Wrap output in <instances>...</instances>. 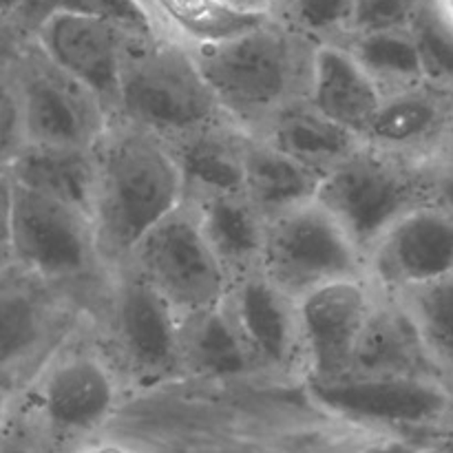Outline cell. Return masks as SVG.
Here are the masks:
<instances>
[{
    "instance_id": "obj_1",
    "label": "cell",
    "mask_w": 453,
    "mask_h": 453,
    "mask_svg": "<svg viewBox=\"0 0 453 453\" xmlns=\"http://www.w3.org/2000/svg\"><path fill=\"white\" fill-rule=\"evenodd\" d=\"M93 228L106 270L127 264L142 239L184 203V181L164 137L113 118L96 144Z\"/></svg>"
},
{
    "instance_id": "obj_2",
    "label": "cell",
    "mask_w": 453,
    "mask_h": 453,
    "mask_svg": "<svg viewBox=\"0 0 453 453\" xmlns=\"http://www.w3.org/2000/svg\"><path fill=\"white\" fill-rule=\"evenodd\" d=\"M3 401V410L16 411L49 451L73 453L111 427L127 388L93 336L87 312L34 379Z\"/></svg>"
},
{
    "instance_id": "obj_3",
    "label": "cell",
    "mask_w": 453,
    "mask_h": 453,
    "mask_svg": "<svg viewBox=\"0 0 453 453\" xmlns=\"http://www.w3.org/2000/svg\"><path fill=\"white\" fill-rule=\"evenodd\" d=\"M193 51L226 118L248 135H261L286 106L308 97L317 44L265 16Z\"/></svg>"
},
{
    "instance_id": "obj_4",
    "label": "cell",
    "mask_w": 453,
    "mask_h": 453,
    "mask_svg": "<svg viewBox=\"0 0 453 453\" xmlns=\"http://www.w3.org/2000/svg\"><path fill=\"white\" fill-rule=\"evenodd\" d=\"M3 264L75 296L87 310L109 277L87 212L7 177H3Z\"/></svg>"
},
{
    "instance_id": "obj_5",
    "label": "cell",
    "mask_w": 453,
    "mask_h": 453,
    "mask_svg": "<svg viewBox=\"0 0 453 453\" xmlns=\"http://www.w3.org/2000/svg\"><path fill=\"white\" fill-rule=\"evenodd\" d=\"M87 312L93 336L118 370L127 396L181 380V317L131 264L109 270Z\"/></svg>"
},
{
    "instance_id": "obj_6",
    "label": "cell",
    "mask_w": 453,
    "mask_h": 453,
    "mask_svg": "<svg viewBox=\"0 0 453 453\" xmlns=\"http://www.w3.org/2000/svg\"><path fill=\"white\" fill-rule=\"evenodd\" d=\"M115 118L175 140L228 119L190 44L157 31L133 34L122 62Z\"/></svg>"
},
{
    "instance_id": "obj_7",
    "label": "cell",
    "mask_w": 453,
    "mask_h": 453,
    "mask_svg": "<svg viewBox=\"0 0 453 453\" xmlns=\"http://www.w3.org/2000/svg\"><path fill=\"white\" fill-rule=\"evenodd\" d=\"M3 82L16 93L27 144L96 149L111 111L29 34H4Z\"/></svg>"
},
{
    "instance_id": "obj_8",
    "label": "cell",
    "mask_w": 453,
    "mask_h": 453,
    "mask_svg": "<svg viewBox=\"0 0 453 453\" xmlns=\"http://www.w3.org/2000/svg\"><path fill=\"white\" fill-rule=\"evenodd\" d=\"M326 411L376 432L420 442L453 441V383L429 374H349L305 383Z\"/></svg>"
},
{
    "instance_id": "obj_9",
    "label": "cell",
    "mask_w": 453,
    "mask_h": 453,
    "mask_svg": "<svg viewBox=\"0 0 453 453\" xmlns=\"http://www.w3.org/2000/svg\"><path fill=\"white\" fill-rule=\"evenodd\" d=\"M427 164L363 142L321 177L317 199L367 257L389 226L427 202Z\"/></svg>"
},
{
    "instance_id": "obj_10",
    "label": "cell",
    "mask_w": 453,
    "mask_h": 453,
    "mask_svg": "<svg viewBox=\"0 0 453 453\" xmlns=\"http://www.w3.org/2000/svg\"><path fill=\"white\" fill-rule=\"evenodd\" d=\"M261 270L295 299L326 283L370 277L367 257L319 199L268 219Z\"/></svg>"
},
{
    "instance_id": "obj_11",
    "label": "cell",
    "mask_w": 453,
    "mask_h": 453,
    "mask_svg": "<svg viewBox=\"0 0 453 453\" xmlns=\"http://www.w3.org/2000/svg\"><path fill=\"white\" fill-rule=\"evenodd\" d=\"M84 317L75 296L3 264V396L20 392Z\"/></svg>"
},
{
    "instance_id": "obj_12",
    "label": "cell",
    "mask_w": 453,
    "mask_h": 453,
    "mask_svg": "<svg viewBox=\"0 0 453 453\" xmlns=\"http://www.w3.org/2000/svg\"><path fill=\"white\" fill-rule=\"evenodd\" d=\"M127 264L153 283L180 317L221 303L230 290L228 273L208 243L190 202L159 221Z\"/></svg>"
},
{
    "instance_id": "obj_13",
    "label": "cell",
    "mask_w": 453,
    "mask_h": 453,
    "mask_svg": "<svg viewBox=\"0 0 453 453\" xmlns=\"http://www.w3.org/2000/svg\"><path fill=\"white\" fill-rule=\"evenodd\" d=\"M226 308L257 380L279 385L305 383L299 301L261 268L233 279Z\"/></svg>"
},
{
    "instance_id": "obj_14",
    "label": "cell",
    "mask_w": 453,
    "mask_h": 453,
    "mask_svg": "<svg viewBox=\"0 0 453 453\" xmlns=\"http://www.w3.org/2000/svg\"><path fill=\"white\" fill-rule=\"evenodd\" d=\"M379 295L370 277H358L326 283L296 299L305 383H330L352 374Z\"/></svg>"
},
{
    "instance_id": "obj_15",
    "label": "cell",
    "mask_w": 453,
    "mask_h": 453,
    "mask_svg": "<svg viewBox=\"0 0 453 453\" xmlns=\"http://www.w3.org/2000/svg\"><path fill=\"white\" fill-rule=\"evenodd\" d=\"M137 27L78 7L49 12L29 35L73 78L87 84L115 118L127 47Z\"/></svg>"
},
{
    "instance_id": "obj_16",
    "label": "cell",
    "mask_w": 453,
    "mask_h": 453,
    "mask_svg": "<svg viewBox=\"0 0 453 453\" xmlns=\"http://www.w3.org/2000/svg\"><path fill=\"white\" fill-rule=\"evenodd\" d=\"M367 268L385 295L453 274V217L432 203H420L374 243Z\"/></svg>"
},
{
    "instance_id": "obj_17",
    "label": "cell",
    "mask_w": 453,
    "mask_h": 453,
    "mask_svg": "<svg viewBox=\"0 0 453 453\" xmlns=\"http://www.w3.org/2000/svg\"><path fill=\"white\" fill-rule=\"evenodd\" d=\"M451 109V93L429 84L388 93L363 140L414 162H434L449 128Z\"/></svg>"
},
{
    "instance_id": "obj_18",
    "label": "cell",
    "mask_w": 453,
    "mask_h": 453,
    "mask_svg": "<svg viewBox=\"0 0 453 453\" xmlns=\"http://www.w3.org/2000/svg\"><path fill=\"white\" fill-rule=\"evenodd\" d=\"M246 137L230 119H217L168 140L184 181V202L243 193Z\"/></svg>"
},
{
    "instance_id": "obj_19",
    "label": "cell",
    "mask_w": 453,
    "mask_h": 453,
    "mask_svg": "<svg viewBox=\"0 0 453 453\" xmlns=\"http://www.w3.org/2000/svg\"><path fill=\"white\" fill-rule=\"evenodd\" d=\"M308 100L327 118L365 137L383 91L345 44H319L314 51Z\"/></svg>"
},
{
    "instance_id": "obj_20",
    "label": "cell",
    "mask_w": 453,
    "mask_h": 453,
    "mask_svg": "<svg viewBox=\"0 0 453 453\" xmlns=\"http://www.w3.org/2000/svg\"><path fill=\"white\" fill-rule=\"evenodd\" d=\"M3 177L80 208L93 219L97 181L96 149L25 144L12 157L3 159Z\"/></svg>"
},
{
    "instance_id": "obj_21",
    "label": "cell",
    "mask_w": 453,
    "mask_h": 453,
    "mask_svg": "<svg viewBox=\"0 0 453 453\" xmlns=\"http://www.w3.org/2000/svg\"><path fill=\"white\" fill-rule=\"evenodd\" d=\"M181 380L239 383L257 380L237 334L226 299L211 308L181 317Z\"/></svg>"
},
{
    "instance_id": "obj_22",
    "label": "cell",
    "mask_w": 453,
    "mask_h": 453,
    "mask_svg": "<svg viewBox=\"0 0 453 453\" xmlns=\"http://www.w3.org/2000/svg\"><path fill=\"white\" fill-rule=\"evenodd\" d=\"M259 137L321 177L339 166L365 142L343 124L321 113L308 97L286 106Z\"/></svg>"
},
{
    "instance_id": "obj_23",
    "label": "cell",
    "mask_w": 453,
    "mask_h": 453,
    "mask_svg": "<svg viewBox=\"0 0 453 453\" xmlns=\"http://www.w3.org/2000/svg\"><path fill=\"white\" fill-rule=\"evenodd\" d=\"M352 374L442 376V372L434 365L407 310L396 296L380 292L358 345Z\"/></svg>"
},
{
    "instance_id": "obj_24",
    "label": "cell",
    "mask_w": 453,
    "mask_h": 453,
    "mask_svg": "<svg viewBox=\"0 0 453 453\" xmlns=\"http://www.w3.org/2000/svg\"><path fill=\"white\" fill-rule=\"evenodd\" d=\"M190 203L197 208L203 234L228 273L230 283L261 268L268 221L246 193L215 195Z\"/></svg>"
},
{
    "instance_id": "obj_25",
    "label": "cell",
    "mask_w": 453,
    "mask_h": 453,
    "mask_svg": "<svg viewBox=\"0 0 453 453\" xmlns=\"http://www.w3.org/2000/svg\"><path fill=\"white\" fill-rule=\"evenodd\" d=\"M319 184H321L319 173L310 171L268 140L259 135L246 137L243 193L265 217V221L317 199Z\"/></svg>"
},
{
    "instance_id": "obj_26",
    "label": "cell",
    "mask_w": 453,
    "mask_h": 453,
    "mask_svg": "<svg viewBox=\"0 0 453 453\" xmlns=\"http://www.w3.org/2000/svg\"><path fill=\"white\" fill-rule=\"evenodd\" d=\"M155 31L181 42H217L265 20V13L234 9L226 0H140Z\"/></svg>"
},
{
    "instance_id": "obj_27",
    "label": "cell",
    "mask_w": 453,
    "mask_h": 453,
    "mask_svg": "<svg viewBox=\"0 0 453 453\" xmlns=\"http://www.w3.org/2000/svg\"><path fill=\"white\" fill-rule=\"evenodd\" d=\"M341 44H345L363 69L374 78L383 96L416 84H427L410 27L349 35Z\"/></svg>"
},
{
    "instance_id": "obj_28",
    "label": "cell",
    "mask_w": 453,
    "mask_h": 453,
    "mask_svg": "<svg viewBox=\"0 0 453 453\" xmlns=\"http://www.w3.org/2000/svg\"><path fill=\"white\" fill-rule=\"evenodd\" d=\"M434 365L453 383V274L396 292Z\"/></svg>"
},
{
    "instance_id": "obj_29",
    "label": "cell",
    "mask_w": 453,
    "mask_h": 453,
    "mask_svg": "<svg viewBox=\"0 0 453 453\" xmlns=\"http://www.w3.org/2000/svg\"><path fill=\"white\" fill-rule=\"evenodd\" d=\"M354 0H268L265 16L312 44L343 42Z\"/></svg>"
},
{
    "instance_id": "obj_30",
    "label": "cell",
    "mask_w": 453,
    "mask_h": 453,
    "mask_svg": "<svg viewBox=\"0 0 453 453\" xmlns=\"http://www.w3.org/2000/svg\"><path fill=\"white\" fill-rule=\"evenodd\" d=\"M425 82L453 96V22L441 0H423L410 22Z\"/></svg>"
},
{
    "instance_id": "obj_31",
    "label": "cell",
    "mask_w": 453,
    "mask_h": 453,
    "mask_svg": "<svg viewBox=\"0 0 453 453\" xmlns=\"http://www.w3.org/2000/svg\"><path fill=\"white\" fill-rule=\"evenodd\" d=\"M423 0H354L349 35L370 31L407 29Z\"/></svg>"
},
{
    "instance_id": "obj_32",
    "label": "cell",
    "mask_w": 453,
    "mask_h": 453,
    "mask_svg": "<svg viewBox=\"0 0 453 453\" xmlns=\"http://www.w3.org/2000/svg\"><path fill=\"white\" fill-rule=\"evenodd\" d=\"M0 453H51L38 434L12 410H3V445Z\"/></svg>"
},
{
    "instance_id": "obj_33",
    "label": "cell",
    "mask_w": 453,
    "mask_h": 453,
    "mask_svg": "<svg viewBox=\"0 0 453 453\" xmlns=\"http://www.w3.org/2000/svg\"><path fill=\"white\" fill-rule=\"evenodd\" d=\"M69 7L104 13V16H111L115 18V20L127 22V25L137 27V29L155 31V27L150 25L149 16H146L144 9H142L140 0H69Z\"/></svg>"
},
{
    "instance_id": "obj_34",
    "label": "cell",
    "mask_w": 453,
    "mask_h": 453,
    "mask_svg": "<svg viewBox=\"0 0 453 453\" xmlns=\"http://www.w3.org/2000/svg\"><path fill=\"white\" fill-rule=\"evenodd\" d=\"M427 203L453 217V162L427 164Z\"/></svg>"
},
{
    "instance_id": "obj_35",
    "label": "cell",
    "mask_w": 453,
    "mask_h": 453,
    "mask_svg": "<svg viewBox=\"0 0 453 453\" xmlns=\"http://www.w3.org/2000/svg\"><path fill=\"white\" fill-rule=\"evenodd\" d=\"M73 453H155L149 445L135 441V438L122 436V434L104 432L97 438L80 445Z\"/></svg>"
},
{
    "instance_id": "obj_36",
    "label": "cell",
    "mask_w": 453,
    "mask_h": 453,
    "mask_svg": "<svg viewBox=\"0 0 453 453\" xmlns=\"http://www.w3.org/2000/svg\"><path fill=\"white\" fill-rule=\"evenodd\" d=\"M31 0H0V12H3V29L13 27L27 12Z\"/></svg>"
},
{
    "instance_id": "obj_37",
    "label": "cell",
    "mask_w": 453,
    "mask_h": 453,
    "mask_svg": "<svg viewBox=\"0 0 453 453\" xmlns=\"http://www.w3.org/2000/svg\"><path fill=\"white\" fill-rule=\"evenodd\" d=\"M434 162H453V109H451L449 128H447V135H445V140H442V146H441V150H438V155Z\"/></svg>"
},
{
    "instance_id": "obj_38",
    "label": "cell",
    "mask_w": 453,
    "mask_h": 453,
    "mask_svg": "<svg viewBox=\"0 0 453 453\" xmlns=\"http://www.w3.org/2000/svg\"><path fill=\"white\" fill-rule=\"evenodd\" d=\"M226 3L233 4L234 9H242V12L265 13V4H268V0H226Z\"/></svg>"
},
{
    "instance_id": "obj_39",
    "label": "cell",
    "mask_w": 453,
    "mask_h": 453,
    "mask_svg": "<svg viewBox=\"0 0 453 453\" xmlns=\"http://www.w3.org/2000/svg\"><path fill=\"white\" fill-rule=\"evenodd\" d=\"M442 3V7H445V12H447V16H449V20L453 22V0H441Z\"/></svg>"
}]
</instances>
